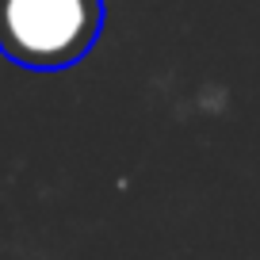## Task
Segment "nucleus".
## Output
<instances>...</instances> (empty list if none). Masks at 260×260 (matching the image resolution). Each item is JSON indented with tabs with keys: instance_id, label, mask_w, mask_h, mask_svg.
<instances>
[{
	"instance_id": "nucleus-1",
	"label": "nucleus",
	"mask_w": 260,
	"mask_h": 260,
	"mask_svg": "<svg viewBox=\"0 0 260 260\" xmlns=\"http://www.w3.org/2000/svg\"><path fill=\"white\" fill-rule=\"evenodd\" d=\"M104 31V0H0V54L31 73L73 69Z\"/></svg>"
}]
</instances>
